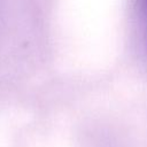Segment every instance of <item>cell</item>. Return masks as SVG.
Listing matches in <instances>:
<instances>
[{
	"label": "cell",
	"mask_w": 147,
	"mask_h": 147,
	"mask_svg": "<svg viewBox=\"0 0 147 147\" xmlns=\"http://www.w3.org/2000/svg\"><path fill=\"white\" fill-rule=\"evenodd\" d=\"M140 7H141L142 20H144V25H145L146 37H147V0H140Z\"/></svg>",
	"instance_id": "1"
}]
</instances>
